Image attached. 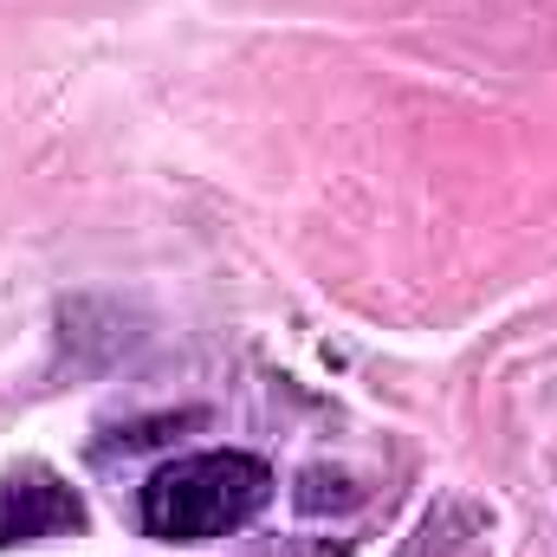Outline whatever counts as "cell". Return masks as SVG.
I'll list each match as a JSON object with an SVG mask.
<instances>
[{"mask_svg":"<svg viewBox=\"0 0 557 557\" xmlns=\"http://www.w3.org/2000/svg\"><path fill=\"white\" fill-rule=\"evenodd\" d=\"M267 493H273V473L253 454H234V447L182 454V460L149 473V486H143V532L169 539V545H208V539L240 532L267 506Z\"/></svg>","mask_w":557,"mask_h":557,"instance_id":"cell-1","label":"cell"},{"mask_svg":"<svg viewBox=\"0 0 557 557\" xmlns=\"http://www.w3.org/2000/svg\"><path fill=\"white\" fill-rule=\"evenodd\" d=\"M85 506L72 486H59L52 473H0V552L7 545H33L52 532H78Z\"/></svg>","mask_w":557,"mask_h":557,"instance_id":"cell-2","label":"cell"},{"mask_svg":"<svg viewBox=\"0 0 557 557\" xmlns=\"http://www.w3.org/2000/svg\"><path fill=\"white\" fill-rule=\"evenodd\" d=\"M403 557H447V532H441V525L428 519L416 539H409V552H403Z\"/></svg>","mask_w":557,"mask_h":557,"instance_id":"cell-3","label":"cell"}]
</instances>
